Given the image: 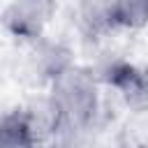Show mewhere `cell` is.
<instances>
[{"label": "cell", "instance_id": "6da1fadb", "mask_svg": "<svg viewBox=\"0 0 148 148\" xmlns=\"http://www.w3.org/2000/svg\"><path fill=\"white\" fill-rule=\"evenodd\" d=\"M99 76L83 65H69L49 83V102L58 118L51 148H86L102 113Z\"/></svg>", "mask_w": 148, "mask_h": 148}, {"label": "cell", "instance_id": "7a4b0ae2", "mask_svg": "<svg viewBox=\"0 0 148 148\" xmlns=\"http://www.w3.org/2000/svg\"><path fill=\"white\" fill-rule=\"evenodd\" d=\"M79 21L88 35L141 30L148 25V0H79Z\"/></svg>", "mask_w": 148, "mask_h": 148}, {"label": "cell", "instance_id": "3957f363", "mask_svg": "<svg viewBox=\"0 0 148 148\" xmlns=\"http://www.w3.org/2000/svg\"><path fill=\"white\" fill-rule=\"evenodd\" d=\"M58 9V0H12L2 12L5 30L25 44H35L46 35Z\"/></svg>", "mask_w": 148, "mask_h": 148}, {"label": "cell", "instance_id": "277c9868", "mask_svg": "<svg viewBox=\"0 0 148 148\" xmlns=\"http://www.w3.org/2000/svg\"><path fill=\"white\" fill-rule=\"evenodd\" d=\"M97 76L109 88H113L132 111L148 109V67L127 60H113Z\"/></svg>", "mask_w": 148, "mask_h": 148}, {"label": "cell", "instance_id": "5b68a950", "mask_svg": "<svg viewBox=\"0 0 148 148\" xmlns=\"http://www.w3.org/2000/svg\"><path fill=\"white\" fill-rule=\"evenodd\" d=\"M32 46V69L46 81L51 83L62 69H67L69 65H74L72 60V51L62 44V42H49V39H39Z\"/></svg>", "mask_w": 148, "mask_h": 148}, {"label": "cell", "instance_id": "8992f818", "mask_svg": "<svg viewBox=\"0 0 148 148\" xmlns=\"http://www.w3.org/2000/svg\"><path fill=\"white\" fill-rule=\"evenodd\" d=\"M0 148H44L30 127L23 106L7 111L0 120Z\"/></svg>", "mask_w": 148, "mask_h": 148}, {"label": "cell", "instance_id": "52a82bcc", "mask_svg": "<svg viewBox=\"0 0 148 148\" xmlns=\"http://www.w3.org/2000/svg\"><path fill=\"white\" fill-rule=\"evenodd\" d=\"M120 148H125V146H120Z\"/></svg>", "mask_w": 148, "mask_h": 148}]
</instances>
